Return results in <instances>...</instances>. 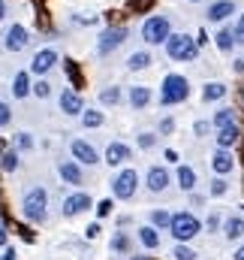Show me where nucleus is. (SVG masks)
Segmentation results:
<instances>
[{
    "mask_svg": "<svg viewBox=\"0 0 244 260\" xmlns=\"http://www.w3.org/2000/svg\"><path fill=\"white\" fill-rule=\"evenodd\" d=\"M21 215L30 224H46V218H49V191L43 185L30 188L27 194L21 197Z\"/></svg>",
    "mask_w": 244,
    "mask_h": 260,
    "instance_id": "nucleus-1",
    "label": "nucleus"
},
{
    "mask_svg": "<svg viewBox=\"0 0 244 260\" xmlns=\"http://www.w3.org/2000/svg\"><path fill=\"white\" fill-rule=\"evenodd\" d=\"M169 233L175 236V242L187 245L190 239H196V236L202 233V221H199L193 212H187V209H181V212H172V221H169Z\"/></svg>",
    "mask_w": 244,
    "mask_h": 260,
    "instance_id": "nucleus-2",
    "label": "nucleus"
},
{
    "mask_svg": "<svg viewBox=\"0 0 244 260\" xmlns=\"http://www.w3.org/2000/svg\"><path fill=\"white\" fill-rule=\"evenodd\" d=\"M190 97V82L181 73H169L160 85V106H178Z\"/></svg>",
    "mask_w": 244,
    "mask_h": 260,
    "instance_id": "nucleus-3",
    "label": "nucleus"
},
{
    "mask_svg": "<svg viewBox=\"0 0 244 260\" xmlns=\"http://www.w3.org/2000/svg\"><path fill=\"white\" fill-rule=\"evenodd\" d=\"M163 46L172 61H196L199 58V43L190 34H169V40Z\"/></svg>",
    "mask_w": 244,
    "mask_h": 260,
    "instance_id": "nucleus-4",
    "label": "nucleus"
},
{
    "mask_svg": "<svg viewBox=\"0 0 244 260\" xmlns=\"http://www.w3.org/2000/svg\"><path fill=\"white\" fill-rule=\"evenodd\" d=\"M139 185H142V176L133 167H124V170H118L112 176V197L115 200H133L136 191H139Z\"/></svg>",
    "mask_w": 244,
    "mask_h": 260,
    "instance_id": "nucleus-5",
    "label": "nucleus"
},
{
    "mask_svg": "<svg viewBox=\"0 0 244 260\" xmlns=\"http://www.w3.org/2000/svg\"><path fill=\"white\" fill-rule=\"evenodd\" d=\"M172 34V21L169 15H148L145 24H142V40L148 46H163Z\"/></svg>",
    "mask_w": 244,
    "mask_h": 260,
    "instance_id": "nucleus-6",
    "label": "nucleus"
},
{
    "mask_svg": "<svg viewBox=\"0 0 244 260\" xmlns=\"http://www.w3.org/2000/svg\"><path fill=\"white\" fill-rule=\"evenodd\" d=\"M127 27H121V24H115V27H106L103 34H100V40H97V55H112V52H118L124 46V40H127Z\"/></svg>",
    "mask_w": 244,
    "mask_h": 260,
    "instance_id": "nucleus-7",
    "label": "nucleus"
},
{
    "mask_svg": "<svg viewBox=\"0 0 244 260\" xmlns=\"http://www.w3.org/2000/svg\"><path fill=\"white\" fill-rule=\"evenodd\" d=\"M91 206H94L91 194H85V191H72V194L63 197V203H61V215H63V218H78V215H85V212H88Z\"/></svg>",
    "mask_w": 244,
    "mask_h": 260,
    "instance_id": "nucleus-8",
    "label": "nucleus"
},
{
    "mask_svg": "<svg viewBox=\"0 0 244 260\" xmlns=\"http://www.w3.org/2000/svg\"><path fill=\"white\" fill-rule=\"evenodd\" d=\"M58 61H61V58H58L55 49H39V52L30 58V70H27V73L36 76V79H46V76L58 67Z\"/></svg>",
    "mask_w": 244,
    "mask_h": 260,
    "instance_id": "nucleus-9",
    "label": "nucleus"
},
{
    "mask_svg": "<svg viewBox=\"0 0 244 260\" xmlns=\"http://www.w3.org/2000/svg\"><path fill=\"white\" fill-rule=\"evenodd\" d=\"M27 43H30V34H27L24 24H9L6 34L0 37V46H3L6 52H24Z\"/></svg>",
    "mask_w": 244,
    "mask_h": 260,
    "instance_id": "nucleus-10",
    "label": "nucleus"
},
{
    "mask_svg": "<svg viewBox=\"0 0 244 260\" xmlns=\"http://www.w3.org/2000/svg\"><path fill=\"white\" fill-rule=\"evenodd\" d=\"M69 154L78 167H97L100 164V151L88 142V139H72L69 142Z\"/></svg>",
    "mask_w": 244,
    "mask_h": 260,
    "instance_id": "nucleus-11",
    "label": "nucleus"
},
{
    "mask_svg": "<svg viewBox=\"0 0 244 260\" xmlns=\"http://www.w3.org/2000/svg\"><path fill=\"white\" fill-rule=\"evenodd\" d=\"M169 185H172V173H169V167H160V164L148 167V173H145V188H148L151 194H163Z\"/></svg>",
    "mask_w": 244,
    "mask_h": 260,
    "instance_id": "nucleus-12",
    "label": "nucleus"
},
{
    "mask_svg": "<svg viewBox=\"0 0 244 260\" xmlns=\"http://www.w3.org/2000/svg\"><path fill=\"white\" fill-rule=\"evenodd\" d=\"M100 160H106L109 167H121V170H124V167L133 160V148H130L127 142H118V139H115V142H109V145H106V154H103Z\"/></svg>",
    "mask_w": 244,
    "mask_h": 260,
    "instance_id": "nucleus-13",
    "label": "nucleus"
},
{
    "mask_svg": "<svg viewBox=\"0 0 244 260\" xmlns=\"http://www.w3.org/2000/svg\"><path fill=\"white\" fill-rule=\"evenodd\" d=\"M58 106H61L63 115H72V118H78V115L85 112V100H82V94H78V91H72V88H63V91H61Z\"/></svg>",
    "mask_w": 244,
    "mask_h": 260,
    "instance_id": "nucleus-14",
    "label": "nucleus"
},
{
    "mask_svg": "<svg viewBox=\"0 0 244 260\" xmlns=\"http://www.w3.org/2000/svg\"><path fill=\"white\" fill-rule=\"evenodd\" d=\"M127 103H130L136 112H142V109H148V106L154 103V91H151L148 85H133V88H127Z\"/></svg>",
    "mask_w": 244,
    "mask_h": 260,
    "instance_id": "nucleus-15",
    "label": "nucleus"
},
{
    "mask_svg": "<svg viewBox=\"0 0 244 260\" xmlns=\"http://www.w3.org/2000/svg\"><path fill=\"white\" fill-rule=\"evenodd\" d=\"M58 176L63 179V185H72V188L85 185V170L75 160H58Z\"/></svg>",
    "mask_w": 244,
    "mask_h": 260,
    "instance_id": "nucleus-16",
    "label": "nucleus"
},
{
    "mask_svg": "<svg viewBox=\"0 0 244 260\" xmlns=\"http://www.w3.org/2000/svg\"><path fill=\"white\" fill-rule=\"evenodd\" d=\"M220 233L229 239V242H238L244 236V215H226L220 221Z\"/></svg>",
    "mask_w": 244,
    "mask_h": 260,
    "instance_id": "nucleus-17",
    "label": "nucleus"
},
{
    "mask_svg": "<svg viewBox=\"0 0 244 260\" xmlns=\"http://www.w3.org/2000/svg\"><path fill=\"white\" fill-rule=\"evenodd\" d=\"M235 9H238V6H235V0H217V3H211V6H208V12H205V15H208V21L220 24V21H226L229 15H235Z\"/></svg>",
    "mask_w": 244,
    "mask_h": 260,
    "instance_id": "nucleus-18",
    "label": "nucleus"
},
{
    "mask_svg": "<svg viewBox=\"0 0 244 260\" xmlns=\"http://www.w3.org/2000/svg\"><path fill=\"white\" fill-rule=\"evenodd\" d=\"M211 170H214V176H229L232 170H235V160H232V151H223V148H217L214 154H211Z\"/></svg>",
    "mask_w": 244,
    "mask_h": 260,
    "instance_id": "nucleus-19",
    "label": "nucleus"
},
{
    "mask_svg": "<svg viewBox=\"0 0 244 260\" xmlns=\"http://www.w3.org/2000/svg\"><path fill=\"white\" fill-rule=\"evenodd\" d=\"M238 139H241V130H238V124H229V127H220V130H217V136H214V142H217V148H223V151H232V148L238 145Z\"/></svg>",
    "mask_w": 244,
    "mask_h": 260,
    "instance_id": "nucleus-20",
    "label": "nucleus"
},
{
    "mask_svg": "<svg viewBox=\"0 0 244 260\" xmlns=\"http://www.w3.org/2000/svg\"><path fill=\"white\" fill-rule=\"evenodd\" d=\"M175 182H178V188H181L184 194H193V188H196V170H193L190 164H178Z\"/></svg>",
    "mask_w": 244,
    "mask_h": 260,
    "instance_id": "nucleus-21",
    "label": "nucleus"
},
{
    "mask_svg": "<svg viewBox=\"0 0 244 260\" xmlns=\"http://www.w3.org/2000/svg\"><path fill=\"white\" fill-rule=\"evenodd\" d=\"M27 94H30V73L21 70V73H15V79H12V97H15V100H24Z\"/></svg>",
    "mask_w": 244,
    "mask_h": 260,
    "instance_id": "nucleus-22",
    "label": "nucleus"
},
{
    "mask_svg": "<svg viewBox=\"0 0 244 260\" xmlns=\"http://www.w3.org/2000/svg\"><path fill=\"white\" fill-rule=\"evenodd\" d=\"M169 221H172V212L169 209H151V215H148V227H154L157 233L169 230Z\"/></svg>",
    "mask_w": 244,
    "mask_h": 260,
    "instance_id": "nucleus-23",
    "label": "nucleus"
},
{
    "mask_svg": "<svg viewBox=\"0 0 244 260\" xmlns=\"http://www.w3.org/2000/svg\"><path fill=\"white\" fill-rule=\"evenodd\" d=\"M136 239H139V242H142V248H148V251L160 248V233H157L154 227H148V224L136 230Z\"/></svg>",
    "mask_w": 244,
    "mask_h": 260,
    "instance_id": "nucleus-24",
    "label": "nucleus"
},
{
    "mask_svg": "<svg viewBox=\"0 0 244 260\" xmlns=\"http://www.w3.org/2000/svg\"><path fill=\"white\" fill-rule=\"evenodd\" d=\"M100 103H103V106H121L124 103V88H118V85L100 88Z\"/></svg>",
    "mask_w": 244,
    "mask_h": 260,
    "instance_id": "nucleus-25",
    "label": "nucleus"
},
{
    "mask_svg": "<svg viewBox=\"0 0 244 260\" xmlns=\"http://www.w3.org/2000/svg\"><path fill=\"white\" fill-rule=\"evenodd\" d=\"M229 94V88L223 85V82H208L205 88H202V100L205 103H217V100H223Z\"/></svg>",
    "mask_w": 244,
    "mask_h": 260,
    "instance_id": "nucleus-26",
    "label": "nucleus"
},
{
    "mask_svg": "<svg viewBox=\"0 0 244 260\" xmlns=\"http://www.w3.org/2000/svg\"><path fill=\"white\" fill-rule=\"evenodd\" d=\"M151 64H154V58H151V52H145V49H139V52H133V55L127 58V70H133V73L148 70Z\"/></svg>",
    "mask_w": 244,
    "mask_h": 260,
    "instance_id": "nucleus-27",
    "label": "nucleus"
},
{
    "mask_svg": "<svg viewBox=\"0 0 244 260\" xmlns=\"http://www.w3.org/2000/svg\"><path fill=\"white\" fill-rule=\"evenodd\" d=\"M78 121H82L85 130H94V127H103V124H106V115H103L100 109H85V112L78 115Z\"/></svg>",
    "mask_w": 244,
    "mask_h": 260,
    "instance_id": "nucleus-28",
    "label": "nucleus"
},
{
    "mask_svg": "<svg viewBox=\"0 0 244 260\" xmlns=\"http://www.w3.org/2000/svg\"><path fill=\"white\" fill-rule=\"evenodd\" d=\"M229 124H235V109H229V106H220L214 115H211V127H229Z\"/></svg>",
    "mask_w": 244,
    "mask_h": 260,
    "instance_id": "nucleus-29",
    "label": "nucleus"
},
{
    "mask_svg": "<svg viewBox=\"0 0 244 260\" xmlns=\"http://www.w3.org/2000/svg\"><path fill=\"white\" fill-rule=\"evenodd\" d=\"M214 40H217V49H220L223 55H229V52L238 46V43H235V37H232V27H220Z\"/></svg>",
    "mask_w": 244,
    "mask_h": 260,
    "instance_id": "nucleus-30",
    "label": "nucleus"
},
{
    "mask_svg": "<svg viewBox=\"0 0 244 260\" xmlns=\"http://www.w3.org/2000/svg\"><path fill=\"white\" fill-rule=\"evenodd\" d=\"M0 170H3V173H15V170H18V151H15V148H6V151L0 154Z\"/></svg>",
    "mask_w": 244,
    "mask_h": 260,
    "instance_id": "nucleus-31",
    "label": "nucleus"
},
{
    "mask_svg": "<svg viewBox=\"0 0 244 260\" xmlns=\"http://www.w3.org/2000/svg\"><path fill=\"white\" fill-rule=\"evenodd\" d=\"M109 248H112V254H130V236L127 233H112Z\"/></svg>",
    "mask_w": 244,
    "mask_h": 260,
    "instance_id": "nucleus-32",
    "label": "nucleus"
},
{
    "mask_svg": "<svg viewBox=\"0 0 244 260\" xmlns=\"http://www.w3.org/2000/svg\"><path fill=\"white\" fill-rule=\"evenodd\" d=\"M30 94H33L36 100H49V97H52V85H49V79H36V82H30Z\"/></svg>",
    "mask_w": 244,
    "mask_h": 260,
    "instance_id": "nucleus-33",
    "label": "nucleus"
},
{
    "mask_svg": "<svg viewBox=\"0 0 244 260\" xmlns=\"http://www.w3.org/2000/svg\"><path fill=\"white\" fill-rule=\"evenodd\" d=\"M226 191H229V182L223 176H214L208 182V197H226Z\"/></svg>",
    "mask_w": 244,
    "mask_h": 260,
    "instance_id": "nucleus-34",
    "label": "nucleus"
},
{
    "mask_svg": "<svg viewBox=\"0 0 244 260\" xmlns=\"http://www.w3.org/2000/svg\"><path fill=\"white\" fill-rule=\"evenodd\" d=\"M15 151H30L33 148V136L27 133V130H21V133H15V145H12Z\"/></svg>",
    "mask_w": 244,
    "mask_h": 260,
    "instance_id": "nucleus-35",
    "label": "nucleus"
},
{
    "mask_svg": "<svg viewBox=\"0 0 244 260\" xmlns=\"http://www.w3.org/2000/svg\"><path fill=\"white\" fill-rule=\"evenodd\" d=\"M196 257H199V254H196L190 245H181V242H178V245L172 248V260H196Z\"/></svg>",
    "mask_w": 244,
    "mask_h": 260,
    "instance_id": "nucleus-36",
    "label": "nucleus"
},
{
    "mask_svg": "<svg viewBox=\"0 0 244 260\" xmlns=\"http://www.w3.org/2000/svg\"><path fill=\"white\" fill-rule=\"evenodd\" d=\"M136 145H139V148H145V151H148V148H154V145H157V133H151V130L139 133V136H136Z\"/></svg>",
    "mask_w": 244,
    "mask_h": 260,
    "instance_id": "nucleus-37",
    "label": "nucleus"
},
{
    "mask_svg": "<svg viewBox=\"0 0 244 260\" xmlns=\"http://www.w3.org/2000/svg\"><path fill=\"white\" fill-rule=\"evenodd\" d=\"M220 221H223V218L214 212V215H208V218H205V224H202V227H205L208 233H217V230H220Z\"/></svg>",
    "mask_w": 244,
    "mask_h": 260,
    "instance_id": "nucleus-38",
    "label": "nucleus"
},
{
    "mask_svg": "<svg viewBox=\"0 0 244 260\" xmlns=\"http://www.w3.org/2000/svg\"><path fill=\"white\" fill-rule=\"evenodd\" d=\"M232 37H235V43H238V46L244 43V12L238 15V21L232 24Z\"/></svg>",
    "mask_w": 244,
    "mask_h": 260,
    "instance_id": "nucleus-39",
    "label": "nucleus"
},
{
    "mask_svg": "<svg viewBox=\"0 0 244 260\" xmlns=\"http://www.w3.org/2000/svg\"><path fill=\"white\" fill-rule=\"evenodd\" d=\"M9 121H12V109H9V103H3V100H0V130L6 127Z\"/></svg>",
    "mask_w": 244,
    "mask_h": 260,
    "instance_id": "nucleus-40",
    "label": "nucleus"
},
{
    "mask_svg": "<svg viewBox=\"0 0 244 260\" xmlns=\"http://www.w3.org/2000/svg\"><path fill=\"white\" fill-rule=\"evenodd\" d=\"M112 209H115V203H112V200H103V203L97 206V215L106 218V215H112Z\"/></svg>",
    "mask_w": 244,
    "mask_h": 260,
    "instance_id": "nucleus-41",
    "label": "nucleus"
},
{
    "mask_svg": "<svg viewBox=\"0 0 244 260\" xmlns=\"http://www.w3.org/2000/svg\"><path fill=\"white\" fill-rule=\"evenodd\" d=\"M172 130H175V121H172V118H163V121H160V133H163V136H169Z\"/></svg>",
    "mask_w": 244,
    "mask_h": 260,
    "instance_id": "nucleus-42",
    "label": "nucleus"
},
{
    "mask_svg": "<svg viewBox=\"0 0 244 260\" xmlns=\"http://www.w3.org/2000/svg\"><path fill=\"white\" fill-rule=\"evenodd\" d=\"M85 236H88V239H97V236H100V224H91V227L85 230Z\"/></svg>",
    "mask_w": 244,
    "mask_h": 260,
    "instance_id": "nucleus-43",
    "label": "nucleus"
},
{
    "mask_svg": "<svg viewBox=\"0 0 244 260\" xmlns=\"http://www.w3.org/2000/svg\"><path fill=\"white\" fill-rule=\"evenodd\" d=\"M196 136H205V133H208V121H196Z\"/></svg>",
    "mask_w": 244,
    "mask_h": 260,
    "instance_id": "nucleus-44",
    "label": "nucleus"
},
{
    "mask_svg": "<svg viewBox=\"0 0 244 260\" xmlns=\"http://www.w3.org/2000/svg\"><path fill=\"white\" fill-rule=\"evenodd\" d=\"M75 21H78V24H97V15H78Z\"/></svg>",
    "mask_w": 244,
    "mask_h": 260,
    "instance_id": "nucleus-45",
    "label": "nucleus"
},
{
    "mask_svg": "<svg viewBox=\"0 0 244 260\" xmlns=\"http://www.w3.org/2000/svg\"><path fill=\"white\" fill-rule=\"evenodd\" d=\"M6 239H9V233H6V224H3V221H0V248H3V245H6Z\"/></svg>",
    "mask_w": 244,
    "mask_h": 260,
    "instance_id": "nucleus-46",
    "label": "nucleus"
},
{
    "mask_svg": "<svg viewBox=\"0 0 244 260\" xmlns=\"http://www.w3.org/2000/svg\"><path fill=\"white\" fill-rule=\"evenodd\" d=\"M232 260H244V245H238V248L232 251Z\"/></svg>",
    "mask_w": 244,
    "mask_h": 260,
    "instance_id": "nucleus-47",
    "label": "nucleus"
},
{
    "mask_svg": "<svg viewBox=\"0 0 244 260\" xmlns=\"http://www.w3.org/2000/svg\"><path fill=\"white\" fill-rule=\"evenodd\" d=\"M0 260H15V248H6V254H3Z\"/></svg>",
    "mask_w": 244,
    "mask_h": 260,
    "instance_id": "nucleus-48",
    "label": "nucleus"
},
{
    "mask_svg": "<svg viewBox=\"0 0 244 260\" xmlns=\"http://www.w3.org/2000/svg\"><path fill=\"white\" fill-rule=\"evenodd\" d=\"M6 18V0H0V21Z\"/></svg>",
    "mask_w": 244,
    "mask_h": 260,
    "instance_id": "nucleus-49",
    "label": "nucleus"
},
{
    "mask_svg": "<svg viewBox=\"0 0 244 260\" xmlns=\"http://www.w3.org/2000/svg\"><path fill=\"white\" fill-rule=\"evenodd\" d=\"M130 260H148V257H142V254H136V257H130Z\"/></svg>",
    "mask_w": 244,
    "mask_h": 260,
    "instance_id": "nucleus-50",
    "label": "nucleus"
},
{
    "mask_svg": "<svg viewBox=\"0 0 244 260\" xmlns=\"http://www.w3.org/2000/svg\"><path fill=\"white\" fill-rule=\"evenodd\" d=\"M190 3H202V0H190Z\"/></svg>",
    "mask_w": 244,
    "mask_h": 260,
    "instance_id": "nucleus-51",
    "label": "nucleus"
}]
</instances>
